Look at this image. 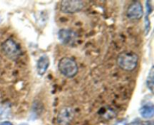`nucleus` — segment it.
I'll return each mask as SVG.
<instances>
[{
	"instance_id": "nucleus-1",
	"label": "nucleus",
	"mask_w": 154,
	"mask_h": 125,
	"mask_svg": "<svg viewBox=\"0 0 154 125\" xmlns=\"http://www.w3.org/2000/svg\"><path fill=\"white\" fill-rule=\"evenodd\" d=\"M138 56L132 51H125L120 53L117 59L119 67L126 72H132L137 67L138 63Z\"/></svg>"
},
{
	"instance_id": "nucleus-2",
	"label": "nucleus",
	"mask_w": 154,
	"mask_h": 125,
	"mask_svg": "<svg viewBox=\"0 0 154 125\" xmlns=\"http://www.w3.org/2000/svg\"><path fill=\"white\" fill-rule=\"evenodd\" d=\"M58 69L60 73L66 78H74L78 72L76 61L71 57H63L59 61Z\"/></svg>"
},
{
	"instance_id": "nucleus-3",
	"label": "nucleus",
	"mask_w": 154,
	"mask_h": 125,
	"mask_svg": "<svg viewBox=\"0 0 154 125\" xmlns=\"http://www.w3.org/2000/svg\"><path fill=\"white\" fill-rule=\"evenodd\" d=\"M2 50L3 53L11 60H15L20 54V48L14 40L8 39L2 45Z\"/></svg>"
},
{
	"instance_id": "nucleus-4",
	"label": "nucleus",
	"mask_w": 154,
	"mask_h": 125,
	"mask_svg": "<svg viewBox=\"0 0 154 125\" xmlns=\"http://www.w3.org/2000/svg\"><path fill=\"white\" fill-rule=\"evenodd\" d=\"M85 3L80 0L62 1L60 4V11L65 14H75L84 9Z\"/></svg>"
},
{
	"instance_id": "nucleus-5",
	"label": "nucleus",
	"mask_w": 154,
	"mask_h": 125,
	"mask_svg": "<svg viewBox=\"0 0 154 125\" xmlns=\"http://www.w3.org/2000/svg\"><path fill=\"white\" fill-rule=\"evenodd\" d=\"M57 37L63 45H72L78 39V34L76 32L70 29H61L57 33Z\"/></svg>"
},
{
	"instance_id": "nucleus-6",
	"label": "nucleus",
	"mask_w": 154,
	"mask_h": 125,
	"mask_svg": "<svg viewBox=\"0 0 154 125\" xmlns=\"http://www.w3.org/2000/svg\"><path fill=\"white\" fill-rule=\"evenodd\" d=\"M75 117V111L71 107L66 106L62 108L57 116L58 125H70Z\"/></svg>"
},
{
	"instance_id": "nucleus-7",
	"label": "nucleus",
	"mask_w": 154,
	"mask_h": 125,
	"mask_svg": "<svg viewBox=\"0 0 154 125\" xmlns=\"http://www.w3.org/2000/svg\"><path fill=\"white\" fill-rule=\"evenodd\" d=\"M144 14L143 6L138 1L134 2L126 11V16L130 20H140Z\"/></svg>"
},
{
	"instance_id": "nucleus-8",
	"label": "nucleus",
	"mask_w": 154,
	"mask_h": 125,
	"mask_svg": "<svg viewBox=\"0 0 154 125\" xmlns=\"http://www.w3.org/2000/svg\"><path fill=\"white\" fill-rule=\"evenodd\" d=\"M37 72L38 75L43 76L48 71L50 66V58L48 55L44 54L41 56L37 61Z\"/></svg>"
},
{
	"instance_id": "nucleus-9",
	"label": "nucleus",
	"mask_w": 154,
	"mask_h": 125,
	"mask_svg": "<svg viewBox=\"0 0 154 125\" xmlns=\"http://www.w3.org/2000/svg\"><path fill=\"white\" fill-rule=\"evenodd\" d=\"M140 115L144 118H152L154 114V108L152 104L144 105L140 108Z\"/></svg>"
},
{
	"instance_id": "nucleus-10",
	"label": "nucleus",
	"mask_w": 154,
	"mask_h": 125,
	"mask_svg": "<svg viewBox=\"0 0 154 125\" xmlns=\"http://www.w3.org/2000/svg\"><path fill=\"white\" fill-rule=\"evenodd\" d=\"M153 76H154L153 66H152L150 72H149L148 75H147V86L151 93H153V82H154Z\"/></svg>"
},
{
	"instance_id": "nucleus-11",
	"label": "nucleus",
	"mask_w": 154,
	"mask_h": 125,
	"mask_svg": "<svg viewBox=\"0 0 154 125\" xmlns=\"http://www.w3.org/2000/svg\"><path fill=\"white\" fill-rule=\"evenodd\" d=\"M126 125H153V123L151 121H141L138 120Z\"/></svg>"
},
{
	"instance_id": "nucleus-12",
	"label": "nucleus",
	"mask_w": 154,
	"mask_h": 125,
	"mask_svg": "<svg viewBox=\"0 0 154 125\" xmlns=\"http://www.w3.org/2000/svg\"><path fill=\"white\" fill-rule=\"evenodd\" d=\"M0 125H14V124L11 123V122L6 120V121L1 122V123H0Z\"/></svg>"
},
{
	"instance_id": "nucleus-13",
	"label": "nucleus",
	"mask_w": 154,
	"mask_h": 125,
	"mask_svg": "<svg viewBox=\"0 0 154 125\" xmlns=\"http://www.w3.org/2000/svg\"><path fill=\"white\" fill-rule=\"evenodd\" d=\"M5 113L4 111H0V119H2L3 117H5Z\"/></svg>"
},
{
	"instance_id": "nucleus-14",
	"label": "nucleus",
	"mask_w": 154,
	"mask_h": 125,
	"mask_svg": "<svg viewBox=\"0 0 154 125\" xmlns=\"http://www.w3.org/2000/svg\"><path fill=\"white\" fill-rule=\"evenodd\" d=\"M20 125H28L27 123H20Z\"/></svg>"
},
{
	"instance_id": "nucleus-15",
	"label": "nucleus",
	"mask_w": 154,
	"mask_h": 125,
	"mask_svg": "<svg viewBox=\"0 0 154 125\" xmlns=\"http://www.w3.org/2000/svg\"><path fill=\"white\" fill-rule=\"evenodd\" d=\"M1 22H2V18L0 17V23H1Z\"/></svg>"
}]
</instances>
